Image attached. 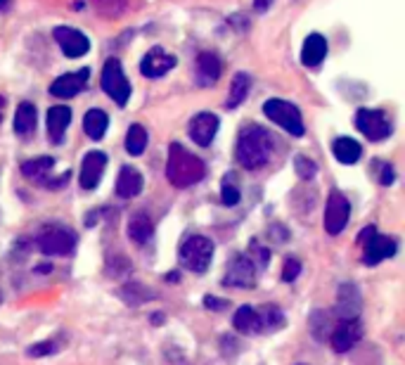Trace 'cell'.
<instances>
[{
  "instance_id": "ba28073f",
  "label": "cell",
  "mask_w": 405,
  "mask_h": 365,
  "mask_svg": "<svg viewBox=\"0 0 405 365\" xmlns=\"http://www.w3.org/2000/svg\"><path fill=\"white\" fill-rule=\"evenodd\" d=\"M356 128L372 142H379L391 136V123H389L387 114H384L382 110H367V107L358 110Z\"/></svg>"
},
{
  "instance_id": "44dd1931",
  "label": "cell",
  "mask_w": 405,
  "mask_h": 365,
  "mask_svg": "<svg viewBox=\"0 0 405 365\" xmlns=\"http://www.w3.org/2000/svg\"><path fill=\"white\" fill-rule=\"evenodd\" d=\"M69 123H71L69 107L57 105V107H53V110H48V133L55 145H60V142L64 140V133H66V128H69Z\"/></svg>"
},
{
  "instance_id": "30bf717a",
  "label": "cell",
  "mask_w": 405,
  "mask_h": 365,
  "mask_svg": "<svg viewBox=\"0 0 405 365\" xmlns=\"http://www.w3.org/2000/svg\"><path fill=\"white\" fill-rule=\"evenodd\" d=\"M225 287H239V290H251L256 285V266L249 261L247 254H235L228 264V270L223 275Z\"/></svg>"
},
{
  "instance_id": "9c48e42d",
  "label": "cell",
  "mask_w": 405,
  "mask_h": 365,
  "mask_svg": "<svg viewBox=\"0 0 405 365\" xmlns=\"http://www.w3.org/2000/svg\"><path fill=\"white\" fill-rule=\"evenodd\" d=\"M348 216H351V202L339 192V190H332L330 197L325 204V230L327 235H339L348 223Z\"/></svg>"
},
{
  "instance_id": "d6986e66",
  "label": "cell",
  "mask_w": 405,
  "mask_h": 365,
  "mask_svg": "<svg viewBox=\"0 0 405 365\" xmlns=\"http://www.w3.org/2000/svg\"><path fill=\"white\" fill-rule=\"evenodd\" d=\"M363 247H365V256H363L365 266H377L379 261H384V259H389V256L396 254V240L387 238V235L374 233Z\"/></svg>"
},
{
  "instance_id": "5bb4252c",
  "label": "cell",
  "mask_w": 405,
  "mask_h": 365,
  "mask_svg": "<svg viewBox=\"0 0 405 365\" xmlns=\"http://www.w3.org/2000/svg\"><path fill=\"white\" fill-rule=\"evenodd\" d=\"M218 126H220V121L216 114H211V112H202V114L190 119L187 131H190V138H192L199 147H209L213 142V138H216Z\"/></svg>"
},
{
  "instance_id": "cb8c5ba5",
  "label": "cell",
  "mask_w": 405,
  "mask_h": 365,
  "mask_svg": "<svg viewBox=\"0 0 405 365\" xmlns=\"http://www.w3.org/2000/svg\"><path fill=\"white\" fill-rule=\"evenodd\" d=\"M152 235H155V221L150 218V214H145V212L133 214L131 221H128V238H131L133 242L142 244V242H147V240H152Z\"/></svg>"
},
{
  "instance_id": "4316f807",
  "label": "cell",
  "mask_w": 405,
  "mask_h": 365,
  "mask_svg": "<svg viewBox=\"0 0 405 365\" xmlns=\"http://www.w3.org/2000/svg\"><path fill=\"white\" fill-rule=\"evenodd\" d=\"M249 88H251V76L247 71H239V74L233 76V84H230V90H228V100H225V107L228 110H233V107H239L244 100H247L249 95Z\"/></svg>"
},
{
  "instance_id": "603a6c76",
  "label": "cell",
  "mask_w": 405,
  "mask_h": 365,
  "mask_svg": "<svg viewBox=\"0 0 405 365\" xmlns=\"http://www.w3.org/2000/svg\"><path fill=\"white\" fill-rule=\"evenodd\" d=\"M233 325H235V330L242 332V335H256V332H263V323H261L259 311L251 308V306H242V308L235 311Z\"/></svg>"
},
{
  "instance_id": "8992f818",
  "label": "cell",
  "mask_w": 405,
  "mask_h": 365,
  "mask_svg": "<svg viewBox=\"0 0 405 365\" xmlns=\"http://www.w3.org/2000/svg\"><path fill=\"white\" fill-rule=\"evenodd\" d=\"M263 112H265V116H268L270 121L278 123V126H282L287 133H289V136L301 138V136L306 133L304 119H301V112L296 110V107L291 105V102L278 100V97H273V100H265Z\"/></svg>"
},
{
  "instance_id": "7a4b0ae2",
  "label": "cell",
  "mask_w": 405,
  "mask_h": 365,
  "mask_svg": "<svg viewBox=\"0 0 405 365\" xmlns=\"http://www.w3.org/2000/svg\"><path fill=\"white\" fill-rule=\"evenodd\" d=\"M207 176V164L197 154L185 150L183 145L173 142L168 147V162H166V178L173 188H190L199 183Z\"/></svg>"
},
{
  "instance_id": "bcb514c9",
  "label": "cell",
  "mask_w": 405,
  "mask_h": 365,
  "mask_svg": "<svg viewBox=\"0 0 405 365\" xmlns=\"http://www.w3.org/2000/svg\"><path fill=\"white\" fill-rule=\"evenodd\" d=\"M8 3H10V0H0V10H3V8H8Z\"/></svg>"
},
{
  "instance_id": "3957f363",
  "label": "cell",
  "mask_w": 405,
  "mask_h": 365,
  "mask_svg": "<svg viewBox=\"0 0 405 365\" xmlns=\"http://www.w3.org/2000/svg\"><path fill=\"white\" fill-rule=\"evenodd\" d=\"M36 244L45 256H66L76 249V233L64 225H43L36 235Z\"/></svg>"
},
{
  "instance_id": "f546056e",
  "label": "cell",
  "mask_w": 405,
  "mask_h": 365,
  "mask_svg": "<svg viewBox=\"0 0 405 365\" xmlns=\"http://www.w3.org/2000/svg\"><path fill=\"white\" fill-rule=\"evenodd\" d=\"M147 131L145 126H140V123H133L131 128H128V136H126V150L131 157H140L142 152L147 150Z\"/></svg>"
},
{
  "instance_id": "74e56055",
  "label": "cell",
  "mask_w": 405,
  "mask_h": 365,
  "mask_svg": "<svg viewBox=\"0 0 405 365\" xmlns=\"http://www.w3.org/2000/svg\"><path fill=\"white\" fill-rule=\"evenodd\" d=\"M301 273V264L296 259H287L285 261V268H282V280L285 282H294L296 277Z\"/></svg>"
},
{
  "instance_id": "6da1fadb",
  "label": "cell",
  "mask_w": 405,
  "mask_h": 365,
  "mask_svg": "<svg viewBox=\"0 0 405 365\" xmlns=\"http://www.w3.org/2000/svg\"><path fill=\"white\" fill-rule=\"evenodd\" d=\"M273 136L265 131L263 126H244L242 133L237 138V162L242 168L256 171V168H263L265 164L273 157Z\"/></svg>"
},
{
  "instance_id": "d4e9b609",
  "label": "cell",
  "mask_w": 405,
  "mask_h": 365,
  "mask_svg": "<svg viewBox=\"0 0 405 365\" xmlns=\"http://www.w3.org/2000/svg\"><path fill=\"white\" fill-rule=\"evenodd\" d=\"M36 123H38V114H36V107L31 102H22L14 112V133L19 138H31V133L36 131Z\"/></svg>"
},
{
  "instance_id": "f35d334b",
  "label": "cell",
  "mask_w": 405,
  "mask_h": 365,
  "mask_svg": "<svg viewBox=\"0 0 405 365\" xmlns=\"http://www.w3.org/2000/svg\"><path fill=\"white\" fill-rule=\"evenodd\" d=\"M204 306L211 308V311H223V308L228 306V304H225V299H216V297L207 294V297H204Z\"/></svg>"
},
{
  "instance_id": "7402d4cb",
  "label": "cell",
  "mask_w": 405,
  "mask_h": 365,
  "mask_svg": "<svg viewBox=\"0 0 405 365\" xmlns=\"http://www.w3.org/2000/svg\"><path fill=\"white\" fill-rule=\"evenodd\" d=\"M327 55V40L320 34H311L304 40V48H301V64L304 66H317Z\"/></svg>"
},
{
  "instance_id": "836d02e7",
  "label": "cell",
  "mask_w": 405,
  "mask_h": 365,
  "mask_svg": "<svg viewBox=\"0 0 405 365\" xmlns=\"http://www.w3.org/2000/svg\"><path fill=\"white\" fill-rule=\"evenodd\" d=\"M60 351V344L55 339H48V342H38L34 347L27 349V356L31 358H45V356H53V353Z\"/></svg>"
},
{
  "instance_id": "e0dca14e",
  "label": "cell",
  "mask_w": 405,
  "mask_h": 365,
  "mask_svg": "<svg viewBox=\"0 0 405 365\" xmlns=\"http://www.w3.org/2000/svg\"><path fill=\"white\" fill-rule=\"evenodd\" d=\"M363 308V297H361V290H358L353 282H343L339 287V294H337V316L341 318V320H351V318H358V313H361Z\"/></svg>"
},
{
  "instance_id": "7bdbcfd3",
  "label": "cell",
  "mask_w": 405,
  "mask_h": 365,
  "mask_svg": "<svg viewBox=\"0 0 405 365\" xmlns=\"http://www.w3.org/2000/svg\"><path fill=\"white\" fill-rule=\"evenodd\" d=\"M268 3L270 0H256V10H265L268 8Z\"/></svg>"
},
{
  "instance_id": "1f68e13d",
  "label": "cell",
  "mask_w": 405,
  "mask_h": 365,
  "mask_svg": "<svg viewBox=\"0 0 405 365\" xmlns=\"http://www.w3.org/2000/svg\"><path fill=\"white\" fill-rule=\"evenodd\" d=\"M311 332L315 335L320 342H325L327 337L332 335V320H330V313L327 311H315L311 313Z\"/></svg>"
},
{
  "instance_id": "b9f144b4",
  "label": "cell",
  "mask_w": 405,
  "mask_h": 365,
  "mask_svg": "<svg viewBox=\"0 0 405 365\" xmlns=\"http://www.w3.org/2000/svg\"><path fill=\"white\" fill-rule=\"evenodd\" d=\"M152 323H155V325H164V313H155V316H152Z\"/></svg>"
},
{
  "instance_id": "f6af8a7d",
  "label": "cell",
  "mask_w": 405,
  "mask_h": 365,
  "mask_svg": "<svg viewBox=\"0 0 405 365\" xmlns=\"http://www.w3.org/2000/svg\"><path fill=\"white\" fill-rule=\"evenodd\" d=\"M3 110H5V97L0 95V121H3Z\"/></svg>"
},
{
  "instance_id": "ee69618b",
  "label": "cell",
  "mask_w": 405,
  "mask_h": 365,
  "mask_svg": "<svg viewBox=\"0 0 405 365\" xmlns=\"http://www.w3.org/2000/svg\"><path fill=\"white\" fill-rule=\"evenodd\" d=\"M166 280H171V285H176V280H181V273H168Z\"/></svg>"
},
{
  "instance_id": "ab89813d",
  "label": "cell",
  "mask_w": 405,
  "mask_h": 365,
  "mask_svg": "<svg viewBox=\"0 0 405 365\" xmlns=\"http://www.w3.org/2000/svg\"><path fill=\"white\" fill-rule=\"evenodd\" d=\"M374 233H377V230H374V225H367V228H363L361 235H358V244H365Z\"/></svg>"
},
{
  "instance_id": "4dcf8cb0",
  "label": "cell",
  "mask_w": 405,
  "mask_h": 365,
  "mask_svg": "<svg viewBox=\"0 0 405 365\" xmlns=\"http://www.w3.org/2000/svg\"><path fill=\"white\" fill-rule=\"evenodd\" d=\"M90 5L95 8L97 14L107 19H116L128 10V0H90Z\"/></svg>"
},
{
  "instance_id": "ac0fdd59",
  "label": "cell",
  "mask_w": 405,
  "mask_h": 365,
  "mask_svg": "<svg viewBox=\"0 0 405 365\" xmlns=\"http://www.w3.org/2000/svg\"><path fill=\"white\" fill-rule=\"evenodd\" d=\"M220 69L223 66H220L216 53H202L197 62H194V81L202 88H209V86H213L220 79Z\"/></svg>"
},
{
  "instance_id": "7dc6e473",
  "label": "cell",
  "mask_w": 405,
  "mask_h": 365,
  "mask_svg": "<svg viewBox=\"0 0 405 365\" xmlns=\"http://www.w3.org/2000/svg\"><path fill=\"white\" fill-rule=\"evenodd\" d=\"M0 301H3V292H0Z\"/></svg>"
},
{
  "instance_id": "4fadbf2b",
  "label": "cell",
  "mask_w": 405,
  "mask_h": 365,
  "mask_svg": "<svg viewBox=\"0 0 405 365\" xmlns=\"http://www.w3.org/2000/svg\"><path fill=\"white\" fill-rule=\"evenodd\" d=\"M107 166V154L100 150H90L81 162V173H79V183L83 190H95L97 183H100L102 173H105Z\"/></svg>"
},
{
  "instance_id": "8d00e7d4",
  "label": "cell",
  "mask_w": 405,
  "mask_h": 365,
  "mask_svg": "<svg viewBox=\"0 0 405 365\" xmlns=\"http://www.w3.org/2000/svg\"><path fill=\"white\" fill-rule=\"evenodd\" d=\"M249 251H251V256H249V261L251 264H259L261 268H265V264H268V256H270V251L268 249H263V247H261L259 242H256V240H251V244H249Z\"/></svg>"
},
{
  "instance_id": "d590c367",
  "label": "cell",
  "mask_w": 405,
  "mask_h": 365,
  "mask_svg": "<svg viewBox=\"0 0 405 365\" xmlns=\"http://www.w3.org/2000/svg\"><path fill=\"white\" fill-rule=\"evenodd\" d=\"M220 199H223L225 207H235L239 202V188L237 183L230 181V176L223 181V188H220Z\"/></svg>"
},
{
  "instance_id": "277c9868",
  "label": "cell",
  "mask_w": 405,
  "mask_h": 365,
  "mask_svg": "<svg viewBox=\"0 0 405 365\" xmlns=\"http://www.w3.org/2000/svg\"><path fill=\"white\" fill-rule=\"evenodd\" d=\"M213 256V242L204 235H192L183 242L178 259H181L183 268L192 270V273H204L211 264Z\"/></svg>"
},
{
  "instance_id": "5b68a950",
  "label": "cell",
  "mask_w": 405,
  "mask_h": 365,
  "mask_svg": "<svg viewBox=\"0 0 405 365\" xmlns=\"http://www.w3.org/2000/svg\"><path fill=\"white\" fill-rule=\"evenodd\" d=\"M102 90L112 97L119 107H124L128 100H131V81L126 79L124 66L116 58H109L102 66Z\"/></svg>"
},
{
  "instance_id": "60d3db41",
  "label": "cell",
  "mask_w": 405,
  "mask_h": 365,
  "mask_svg": "<svg viewBox=\"0 0 405 365\" xmlns=\"http://www.w3.org/2000/svg\"><path fill=\"white\" fill-rule=\"evenodd\" d=\"M379 183H382V185H391V183H393V171H391V166H384L382 176H379Z\"/></svg>"
},
{
  "instance_id": "8fae6325",
  "label": "cell",
  "mask_w": 405,
  "mask_h": 365,
  "mask_svg": "<svg viewBox=\"0 0 405 365\" xmlns=\"http://www.w3.org/2000/svg\"><path fill=\"white\" fill-rule=\"evenodd\" d=\"M363 339V323L361 318H351V320H339L335 327H332V349L337 353H346L356 347L358 342Z\"/></svg>"
},
{
  "instance_id": "83f0119b",
  "label": "cell",
  "mask_w": 405,
  "mask_h": 365,
  "mask_svg": "<svg viewBox=\"0 0 405 365\" xmlns=\"http://www.w3.org/2000/svg\"><path fill=\"white\" fill-rule=\"evenodd\" d=\"M107 126H109V116H107L105 110H90L83 119V131L90 140H102L107 133Z\"/></svg>"
},
{
  "instance_id": "9a60e30c",
  "label": "cell",
  "mask_w": 405,
  "mask_h": 365,
  "mask_svg": "<svg viewBox=\"0 0 405 365\" xmlns=\"http://www.w3.org/2000/svg\"><path fill=\"white\" fill-rule=\"evenodd\" d=\"M88 76H90L88 69H79V71H74V74L60 76V79H55L53 84H50V95L60 97V100L76 97L81 90L86 88V84H88Z\"/></svg>"
},
{
  "instance_id": "7c38bea8",
  "label": "cell",
  "mask_w": 405,
  "mask_h": 365,
  "mask_svg": "<svg viewBox=\"0 0 405 365\" xmlns=\"http://www.w3.org/2000/svg\"><path fill=\"white\" fill-rule=\"evenodd\" d=\"M53 36H55V40H57L60 48H62V53L71 60L81 58V55H86L90 50L88 36L74 27H57L53 31Z\"/></svg>"
},
{
  "instance_id": "f1b7e54d",
  "label": "cell",
  "mask_w": 405,
  "mask_h": 365,
  "mask_svg": "<svg viewBox=\"0 0 405 365\" xmlns=\"http://www.w3.org/2000/svg\"><path fill=\"white\" fill-rule=\"evenodd\" d=\"M119 297L128 306H138V304H147L150 299H155V292L142 285V282H126L119 290Z\"/></svg>"
},
{
  "instance_id": "484cf974",
  "label": "cell",
  "mask_w": 405,
  "mask_h": 365,
  "mask_svg": "<svg viewBox=\"0 0 405 365\" xmlns=\"http://www.w3.org/2000/svg\"><path fill=\"white\" fill-rule=\"evenodd\" d=\"M332 152H335L337 162L346 164V166H348V164H356L358 159L363 157V147H361V142L353 140V138H348V136L337 138V140L332 142Z\"/></svg>"
},
{
  "instance_id": "ffe728a7",
  "label": "cell",
  "mask_w": 405,
  "mask_h": 365,
  "mask_svg": "<svg viewBox=\"0 0 405 365\" xmlns=\"http://www.w3.org/2000/svg\"><path fill=\"white\" fill-rule=\"evenodd\" d=\"M142 173L135 166H121L119 176H116V194L124 199H133L142 192Z\"/></svg>"
},
{
  "instance_id": "d6a6232c",
  "label": "cell",
  "mask_w": 405,
  "mask_h": 365,
  "mask_svg": "<svg viewBox=\"0 0 405 365\" xmlns=\"http://www.w3.org/2000/svg\"><path fill=\"white\" fill-rule=\"evenodd\" d=\"M261 323H263V330H280L285 325V313L278 306H265L259 311Z\"/></svg>"
},
{
  "instance_id": "2e32d148",
  "label": "cell",
  "mask_w": 405,
  "mask_h": 365,
  "mask_svg": "<svg viewBox=\"0 0 405 365\" xmlns=\"http://www.w3.org/2000/svg\"><path fill=\"white\" fill-rule=\"evenodd\" d=\"M176 64H178V60L173 58V55H168L166 50L152 48L150 53L142 58L140 71H142V76H147V79H159V76L168 74Z\"/></svg>"
},
{
  "instance_id": "e575fe53",
  "label": "cell",
  "mask_w": 405,
  "mask_h": 365,
  "mask_svg": "<svg viewBox=\"0 0 405 365\" xmlns=\"http://www.w3.org/2000/svg\"><path fill=\"white\" fill-rule=\"evenodd\" d=\"M294 166H296V173H299L301 181H311V178H315V173H317V164L311 162L309 157H301V154L294 159Z\"/></svg>"
},
{
  "instance_id": "52a82bcc",
  "label": "cell",
  "mask_w": 405,
  "mask_h": 365,
  "mask_svg": "<svg viewBox=\"0 0 405 365\" xmlns=\"http://www.w3.org/2000/svg\"><path fill=\"white\" fill-rule=\"evenodd\" d=\"M53 166H55L53 157H36V159H29V162L22 164V173L27 178H31V181L40 183L43 188L60 190V188H64L66 181H69V171H64L53 178Z\"/></svg>"
}]
</instances>
